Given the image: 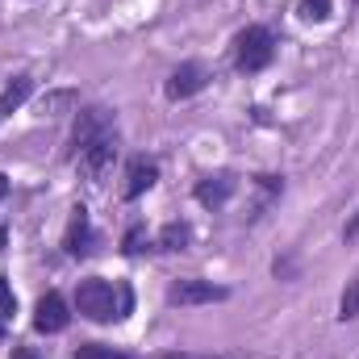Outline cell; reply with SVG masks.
Wrapping results in <instances>:
<instances>
[{
  "label": "cell",
  "mask_w": 359,
  "mask_h": 359,
  "mask_svg": "<svg viewBox=\"0 0 359 359\" xmlns=\"http://www.w3.org/2000/svg\"><path fill=\"white\" fill-rule=\"evenodd\" d=\"M76 309L88 322H121V318L134 313V292H130V284H113V280L88 276V280L76 284Z\"/></svg>",
  "instance_id": "obj_1"
},
{
  "label": "cell",
  "mask_w": 359,
  "mask_h": 359,
  "mask_svg": "<svg viewBox=\"0 0 359 359\" xmlns=\"http://www.w3.org/2000/svg\"><path fill=\"white\" fill-rule=\"evenodd\" d=\"M271 59H276V34L268 25H247L234 38V67L243 76H259L264 67H271Z\"/></svg>",
  "instance_id": "obj_2"
},
{
  "label": "cell",
  "mask_w": 359,
  "mask_h": 359,
  "mask_svg": "<svg viewBox=\"0 0 359 359\" xmlns=\"http://www.w3.org/2000/svg\"><path fill=\"white\" fill-rule=\"evenodd\" d=\"M109 134H117V121H113L109 109H100V104L80 109V113H76V126H72V138H67V159H76L84 147L100 142V138H109Z\"/></svg>",
  "instance_id": "obj_3"
},
{
  "label": "cell",
  "mask_w": 359,
  "mask_h": 359,
  "mask_svg": "<svg viewBox=\"0 0 359 359\" xmlns=\"http://www.w3.org/2000/svg\"><path fill=\"white\" fill-rule=\"evenodd\" d=\"M226 297H230V288L213 284V280H176L168 288V305H180V309H188V305H213V301H226Z\"/></svg>",
  "instance_id": "obj_4"
},
{
  "label": "cell",
  "mask_w": 359,
  "mask_h": 359,
  "mask_svg": "<svg viewBox=\"0 0 359 359\" xmlns=\"http://www.w3.org/2000/svg\"><path fill=\"white\" fill-rule=\"evenodd\" d=\"M113 159H117V134H109V138H100V142H92L84 147L80 155H76V163H80V172L92 180V184H100V180L109 176V168H113Z\"/></svg>",
  "instance_id": "obj_5"
},
{
  "label": "cell",
  "mask_w": 359,
  "mask_h": 359,
  "mask_svg": "<svg viewBox=\"0 0 359 359\" xmlns=\"http://www.w3.org/2000/svg\"><path fill=\"white\" fill-rule=\"evenodd\" d=\"M92 247H96V234H92L88 209L76 205V209H72V222H67V234H63V251H67L72 259H88Z\"/></svg>",
  "instance_id": "obj_6"
},
{
  "label": "cell",
  "mask_w": 359,
  "mask_h": 359,
  "mask_svg": "<svg viewBox=\"0 0 359 359\" xmlns=\"http://www.w3.org/2000/svg\"><path fill=\"white\" fill-rule=\"evenodd\" d=\"M67 322H72V313H67V301L59 292L38 297V309H34V330L38 334H63Z\"/></svg>",
  "instance_id": "obj_7"
},
{
  "label": "cell",
  "mask_w": 359,
  "mask_h": 359,
  "mask_svg": "<svg viewBox=\"0 0 359 359\" xmlns=\"http://www.w3.org/2000/svg\"><path fill=\"white\" fill-rule=\"evenodd\" d=\"M209 84V72L201 67V63H180L176 72L168 76V84H163V96L168 100H188V96H196V92Z\"/></svg>",
  "instance_id": "obj_8"
},
{
  "label": "cell",
  "mask_w": 359,
  "mask_h": 359,
  "mask_svg": "<svg viewBox=\"0 0 359 359\" xmlns=\"http://www.w3.org/2000/svg\"><path fill=\"white\" fill-rule=\"evenodd\" d=\"M155 180H159V163H155V159H147V155H134V159L126 163L121 196H126V201H138L142 192H151V188H155Z\"/></svg>",
  "instance_id": "obj_9"
},
{
  "label": "cell",
  "mask_w": 359,
  "mask_h": 359,
  "mask_svg": "<svg viewBox=\"0 0 359 359\" xmlns=\"http://www.w3.org/2000/svg\"><path fill=\"white\" fill-rule=\"evenodd\" d=\"M234 188H238V176H234V172H213V176L196 180L192 196H196L205 209H222V205L234 196Z\"/></svg>",
  "instance_id": "obj_10"
},
{
  "label": "cell",
  "mask_w": 359,
  "mask_h": 359,
  "mask_svg": "<svg viewBox=\"0 0 359 359\" xmlns=\"http://www.w3.org/2000/svg\"><path fill=\"white\" fill-rule=\"evenodd\" d=\"M29 96H34V76H13V80L4 84V92H0V121H4L8 113H17Z\"/></svg>",
  "instance_id": "obj_11"
},
{
  "label": "cell",
  "mask_w": 359,
  "mask_h": 359,
  "mask_svg": "<svg viewBox=\"0 0 359 359\" xmlns=\"http://www.w3.org/2000/svg\"><path fill=\"white\" fill-rule=\"evenodd\" d=\"M188 243H192V226L188 222H168L159 230V247L163 251H188Z\"/></svg>",
  "instance_id": "obj_12"
},
{
  "label": "cell",
  "mask_w": 359,
  "mask_h": 359,
  "mask_svg": "<svg viewBox=\"0 0 359 359\" xmlns=\"http://www.w3.org/2000/svg\"><path fill=\"white\" fill-rule=\"evenodd\" d=\"M147 247H151V234H147L142 222H134V226L126 230V238H121V251H126V255H142Z\"/></svg>",
  "instance_id": "obj_13"
},
{
  "label": "cell",
  "mask_w": 359,
  "mask_h": 359,
  "mask_svg": "<svg viewBox=\"0 0 359 359\" xmlns=\"http://www.w3.org/2000/svg\"><path fill=\"white\" fill-rule=\"evenodd\" d=\"M76 359H134V355H130V351H117V347L84 343V347H76Z\"/></svg>",
  "instance_id": "obj_14"
},
{
  "label": "cell",
  "mask_w": 359,
  "mask_h": 359,
  "mask_svg": "<svg viewBox=\"0 0 359 359\" xmlns=\"http://www.w3.org/2000/svg\"><path fill=\"white\" fill-rule=\"evenodd\" d=\"M351 318H359V280L347 284V292L339 301V322H351Z\"/></svg>",
  "instance_id": "obj_15"
},
{
  "label": "cell",
  "mask_w": 359,
  "mask_h": 359,
  "mask_svg": "<svg viewBox=\"0 0 359 359\" xmlns=\"http://www.w3.org/2000/svg\"><path fill=\"white\" fill-rule=\"evenodd\" d=\"M334 0H301V17L305 21H330Z\"/></svg>",
  "instance_id": "obj_16"
},
{
  "label": "cell",
  "mask_w": 359,
  "mask_h": 359,
  "mask_svg": "<svg viewBox=\"0 0 359 359\" xmlns=\"http://www.w3.org/2000/svg\"><path fill=\"white\" fill-rule=\"evenodd\" d=\"M17 313V297H13V288H8V280L0 276V322H8Z\"/></svg>",
  "instance_id": "obj_17"
},
{
  "label": "cell",
  "mask_w": 359,
  "mask_h": 359,
  "mask_svg": "<svg viewBox=\"0 0 359 359\" xmlns=\"http://www.w3.org/2000/svg\"><path fill=\"white\" fill-rule=\"evenodd\" d=\"M343 238H347V243H355V238H359V213L347 222V226H343Z\"/></svg>",
  "instance_id": "obj_18"
},
{
  "label": "cell",
  "mask_w": 359,
  "mask_h": 359,
  "mask_svg": "<svg viewBox=\"0 0 359 359\" xmlns=\"http://www.w3.org/2000/svg\"><path fill=\"white\" fill-rule=\"evenodd\" d=\"M8 359H42V355H38L34 347H13V355H8Z\"/></svg>",
  "instance_id": "obj_19"
},
{
  "label": "cell",
  "mask_w": 359,
  "mask_h": 359,
  "mask_svg": "<svg viewBox=\"0 0 359 359\" xmlns=\"http://www.w3.org/2000/svg\"><path fill=\"white\" fill-rule=\"evenodd\" d=\"M4 192H8V176L0 172V201H4Z\"/></svg>",
  "instance_id": "obj_20"
},
{
  "label": "cell",
  "mask_w": 359,
  "mask_h": 359,
  "mask_svg": "<svg viewBox=\"0 0 359 359\" xmlns=\"http://www.w3.org/2000/svg\"><path fill=\"white\" fill-rule=\"evenodd\" d=\"M184 359H209V355H184Z\"/></svg>",
  "instance_id": "obj_21"
},
{
  "label": "cell",
  "mask_w": 359,
  "mask_h": 359,
  "mask_svg": "<svg viewBox=\"0 0 359 359\" xmlns=\"http://www.w3.org/2000/svg\"><path fill=\"white\" fill-rule=\"evenodd\" d=\"M0 339H4V322H0Z\"/></svg>",
  "instance_id": "obj_22"
}]
</instances>
